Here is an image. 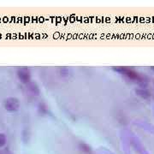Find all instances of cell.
Listing matches in <instances>:
<instances>
[{"label": "cell", "instance_id": "5", "mask_svg": "<svg viewBox=\"0 0 154 154\" xmlns=\"http://www.w3.org/2000/svg\"><path fill=\"white\" fill-rule=\"evenodd\" d=\"M136 93H137V95L140 96L141 98H147L151 95L150 93L147 90H144V89H138V90H136Z\"/></svg>", "mask_w": 154, "mask_h": 154}, {"label": "cell", "instance_id": "1", "mask_svg": "<svg viewBox=\"0 0 154 154\" xmlns=\"http://www.w3.org/2000/svg\"><path fill=\"white\" fill-rule=\"evenodd\" d=\"M112 69L117 72L121 75H123L126 77H128V79L135 81H142V77L140 76V74L135 71L134 68L128 67H113Z\"/></svg>", "mask_w": 154, "mask_h": 154}, {"label": "cell", "instance_id": "3", "mask_svg": "<svg viewBox=\"0 0 154 154\" xmlns=\"http://www.w3.org/2000/svg\"><path fill=\"white\" fill-rule=\"evenodd\" d=\"M16 75H17V77H18L20 81L23 84H29V82L31 81L32 75H31V71H30L29 68H19L17 69Z\"/></svg>", "mask_w": 154, "mask_h": 154}, {"label": "cell", "instance_id": "6", "mask_svg": "<svg viewBox=\"0 0 154 154\" xmlns=\"http://www.w3.org/2000/svg\"><path fill=\"white\" fill-rule=\"evenodd\" d=\"M38 112L40 114H46L48 112V109L47 106L45 103H40L38 105Z\"/></svg>", "mask_w": 154, "mask_h": 154}, {"label": "cell", "instance_id": "9", "mask_svg": "<svg viewBox=\"0 0 154 154\" xmlns=\"http://www.w3.org/2000/svg\"><path fill=\"white\" fill-rule=\"evenodd\" d=\"M80 146H81V150L83 151V152H85V153H90V148L87 146V145L85 144H81L80 145Z\"/></svg>", "mask_w": 154, "mask_h": 154}, {"label": "cell", "instance_id": "2", "mask_svg": "<svg viewBox=\"0 0 154 154\" xmlns=\"http://www.w3.org/2000/svg\"><path fill=\"white\" fill-rule=\"evenodd\" d=\"M4 106L6 111H10V112H15L19 110L20 101L18 98L15 97H9L5 98L4 102Z\"/></svg>", "mask_w": 154, "mask_h": 154}, {"label": "cell", "instance_id": "7", "mask_svg": "<svg viewBox=\"0 0 154 154\" xmlns=\"http://www.w3.org/2000/svg\"><path fill=\"white\" fill-rule=\"evenodd\" d=\"M6 144V136L0 133V147H3Z\"/></svg>", "mask_w": 154, "mask_h": 154}, {"label": "cell", "instance_id": "8", "mask_svg": "<svg viewBox=\"0 0 154 154\" xmlns=\"http://www.w3.org/2000/svg\"><path fill=\"white\" fill-rule=\"evenodd\" d=\"M68 72H69V69L67 68H60V74L63 76H68Z\"/></svg>", "mask_w": 154, "mask_h": 154}, {"label": "cell", "instance_id": "10", "mask_svg": "<svg viewBox=\"0 0 154 154\" xmlns=\"http://www.w3.org/2000/svg\"><path fill=\"white\" fill-rule=\"evenodd\" d=\"M151 69H152V70H153V71H154V67L151 68Z\"/></svg>", "mask_w": 154, "mask_h": 154}, {"label": "cell", "instance_id": "4", "mask_svg": "<svg viewBox=\"0 0 154 154\" xmlns=\"http://www.w3.org/2000/svg\"><path fill=\"white\" fill-rule=\"evenodd\" d=\"M28 85V89L29 91L34 95H36V96H38L39 93H40V90H39V87L35 83V82H29Z\"/></svg>", "mask_w": 154, "mask_h": 154}]
</instances>
